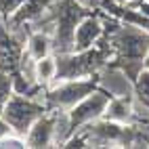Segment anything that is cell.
<instances>
[{
	"label": "cell",
	"instance_id": "5",
	"mask_svg": "<svg viewBox=\"0 0 149 149\" xmlns=\"http://www.w3.org/2000/svg\"><path fill=\"white\" fill-rule=\"evenodd\" d=\"M109 99H111V95H109L107 91H103L101 86H97L93 93H88L84 99H80L72 109H67L65 111V120H67L69 136H72L74 132H78L80 128L88 126L91 122L103 118V111H105Z\"/></svg>",
	"mask_w": 149,
	"mask_h": 149
},
{
	"label": "cell",
	"instance_id": "11",
	"mask_svg": "<svg viewBox=\"0 0 149 149\" xmlns=\"http://www.w3.org/2000/svg\"><path fill=\"white\" fill-rule=\"evenodd\" d=\"M57 80V55H46L42 59H36L34 63V82L40 88H48Z\"/></svg>",
	"mask_w": 149,
	"mask_h": 149
},
{
	"label": "cell",
	"instance_id": "12",
	"mask_svg": "<svg viewBox=\"0 0 149 149\" xmlns=\"http://www.w3.org/2000/svg\"><path fill=\"white\" fill-rule=\"evenodd\" d=\"M27 55L34 59H42L46 55L53 53V40H51V34L46 32V29H36V32L29 34L27 38Z\"/></svg>",
	"mask_w": 149,
	"mask_h": 149
},
{
	"label": "cell",
	"instance_id": "1",
	"mask_svg": "<svg viewBox=\"0 0 149 149\" xmlns=\"http://www.w3.org/2000/svg\"><path fill=\"white\" fill-rule=\"evenodd\" d=\"M111 57H113V51H111V44H109V40L105 36L93 48L78 51V53L72 51V53L57 55V80L97 76V72L103 65H107Z\"/></svg>",
	"mask_w": 149,
	"mask_h": 149
},
{
	"label": "cell",
	"instance_id": "20",
	"mask_svg": "<svg viewBox=\"0 0 149 149\" xmlns=\"http://www.w3.org/2000/svg\"><path fill=\"white\" fill-rule=\"evenodd\" d=\"M78 2H82V4H84V0H78Z\"/></svg>",
	"mask_w": 149,
	"mask_h": 149
},
{
	"label": "cell",
	"instance_id": "6",
	"mask_svg": "<svg viewBox=\"0 0 149 149\" xmlns=\"http://www.w3.org/2000/svg\"><path fill=\"white\" fill-rule=\"evenodd\" d=\"M59 111L46 109V111L32 124V128L25 134V145L40 149V147H53L55 145V128H57Z\"/></svg>",
	"mask_w": 149,
	"mask_h": 149
},
{
	"label": "cell",
	"instance_id": "9",
	"mask_svg": "<svg viewBox=\"0 0 149 149\" xmlns=\"http://www.w3.org/2000/svg\"><path fill=\"white\" fill-rule=\"evenodd\" d=\"M53 2L55 0H23V4L8 19V23H11V27H21L23 23H38L48 13Z\"/></svg>",
	"mask_w": 149,
	"mask_h": 149
},
{
	"label": "cell",
	"instance_id": "18",
	"mask_svg": "<svg viewBox=\"0 0 149 149\" xmlns=\"http://www.w3.org/2000/svg\"><path fill=\"white\" fill-rule=\"evenodd\" d=\"M143 65L149 69V51H147V55H145V61H143Z\"/></svg>",
	"mask_w": 149,
	"mask_h": 149
},
{
	"label": "cell",
	"instance_id": "2",
	"mask_svg": "<svg viewBox=\"0 0 149 149\" xmlns=\"http://www.w3.org/2000/svg\"><path fill=\"white\" fill-rule=\"evenodd\" d=\"M91 8H86L78 0H55L48 8V19L53 21L51 40H53V53L63 55L72 51L74 42V29L78 21L88 15Z\"/></svg>",
	"mask_w": 149,
	"mask_h": 149
},
{
	"label": "cell",
	"instance_id": "4",
	"mask_svg": "<svg viewBox=\"0 0 149 149\" xmlns=\"http://www.w3.org/2000/svg\"><path fill=\"white\" fill-rule=\"evenodd\" d=\"M99 86L97 76L91 78H72V80H57L48 86L44 95V105L46 109L55 111H67L72 109L80 99H84L88 93H93Z\"/></svg>",
	"mask_w": 149,
	"mask_h": 149
},
{
	"label": "cell",
	"instance_id": "7",
	"mask_svg": "<svg viewBox=\"0 0 149 149\" xmlns=\"http://www.w3.org/2000/svg\"><path fill=\"white\" fill-rule=\"evenodd\" d=\"M103 19L99 15H84L80 21H78L76 29H74V42H72V51H86V48H93L99 40L103 38ZM69 51V53H72Z\"/></svg>",
	"mask_w": 149,
	"mask_h": 149
},
{
	"label": "cell",
	"instance_id": "17",
	"mask_svg": "<svg viewBox=\"0 0 149 149\" xmlns=\"http://www.w3.org/2000/svg\"><path fill=\"white\" fill-rule=\"evenodd\" d=\"M13 130H11V126H8L4 120H2V116H0V139L2 136H6V134H11Z\"/></svg>",
	"mask_w": 149,
	"mask_h": 149
},
{
	"label": "cell",
	"instance_id": "8",
	"mask_svg": "<svg viewBox=\"0 0 149 149\" xmlns=\"http://www.w3.org/2000/svg\"><path fill=\"white\" fill-rule=\"evenodd\" d=\"M97 82H99V86H101L103 91H107L111 97L132 95V80L122 72L120 67H116L111 63L103 65L97 72Z\"/></svg>",
	"mask_w": 149,
	"mask_h": 149
},
{
	"label": "cell",
	"instance_id": "19",
	"mask_svg": "<svg viewBox=\"0 0 149 149\" xmlns=\"http://www.w3.org/2000/svg\"><path fill=\"white\" fill-rule=\"evenodd\" d=\"M130 2H132V0H118V4H122V6L124 4H130Z\"/></svg>",
	"mask_w": 149,
	"mask_h": 149
},
{
	"label": "cell",
	"instance_id": "22",
	"mask_svg": "<svg viewBox=\"0 0 149 149\" xmlns=\"http://www.w3.org/2000/svg\"><path fill=\"white\" fill-rule=\"evenodd\" d=\"M147 2H149V0H147Z\"/></svg>",
	"mask_w": 149,
	"mask_h": 149
},
{
	"label": "cell",
	"instance_id": "14",
	"mask_svg": "<svg viewBox=\"0 0 149 149\" xmlns=\"http://www.w3.org/2000/svg\"><path fill=\"white\" fill-rule=\"evenodd\" d=\"M11 95H13V78L6 76L4 72H0V111H2V107Z\"/></svg>",
	"mask_w": 149,
	"mask_h": 149
},
{
	"label": "cell",
	"instance_id": "13",
	"mask_svg": "<svg viewBox=\"0 0 149 149\" xmlns=\"http://www.w3.org/2000/svg\"><path fill=\"white\" fill-rule=\"evenodd\" d=\"M132 99L149 109V69L147 67L139 72L136 80L132 82Z\"/></svg>",
	"mask_w": 149,
	"mask_h": 149
},
{
	"label": "cell",
	"instance_id": "15",
	"mask_svg": "<svg viewBox=\"0 0 149 149\" xmlns=\"http://www.w3.org/2000/svg\"><path fill=\"white\" fill-rule=\"evenodd\" d=\"M23 147H27V145H25V136H21V134L11 132L0 139V149H23Z\"/></svg>",
	"mask_w": 149,
	"mask_h": 149
},
{
	"label": "cell",
	"instance_id": "3",
	"mask_svg": "<svg viewBox=\"0 0 149 149\" xmlns=\"http://www.w3.org/2000/svg\"><path fill=\"white\" fill-rule=\"evenodd\" d=\"M44 111H46L44 99L40 101V99H36V97H27V95H21V93L13 91V95L8 97V101L4 103L0 116H2V120L11 126V130L15 134L25 136L27 130L32 128V124Z\"/></svg>",
	"mask_w": 149,
	"mask_h": 149
},
{
	"label": "cell",
	"instance_id": "16",
	"mask_svg": "<svg viewBox=\"0 0 149 149\" xmlns=\"http://www.w3.org/2000/svg\"><path fill=\"white\" fill-rule=\"evenodd\" d=\"M21 4H23V0H0V17H4L8 21Z\"/></svg>",
	"mask_w": 149,
	"mask_h": 149
},
{
	"label": "cell",
	"instance_id": "21",
	"mask_svg": "<svg viewBox=\"0 0 149 149\" xmlns=\"http://www.w3.org/2000/svg\"><path fill=\"white\" fill-rule=\"evenodd\" d=\"M147 130H149V124H147Z\"/></svg>",
	"mask_w": 149,
	"mask_h": 149
},
{
	"label": "cell",
	"instance_id": "10",
	"mask_svg": "<svg viewBox=\"0 0 149 149\" xmlns=\"http://www.w3.org/2000/svg\"><path fill=\"white\" fill-rule=\"evenodd\" d=\"M105 120H111L118 124H134V107H132V95L126 97H111L107 101V107L103 111Z\"/></svg>",
	"mask_w": 149,
	"mask_h": 149
}]
</instances>
